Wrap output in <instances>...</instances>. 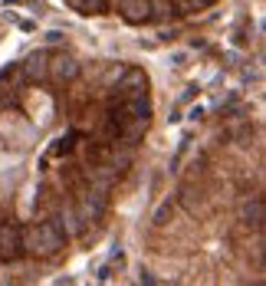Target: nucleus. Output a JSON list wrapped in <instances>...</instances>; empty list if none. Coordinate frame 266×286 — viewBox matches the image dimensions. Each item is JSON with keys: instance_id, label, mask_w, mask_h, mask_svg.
I'll list each match as a JSON object with an SVG mask.
<instances>
[{"instance_id": "obj_8", "label": "nucleus", "mask_w": 266, "mask_h": 286, "mask_svg": "<svg viewBox=\"0 0 266 286\" xmlns=\"http://www.w3.org/2000/svg\"><path fill=\"white\" fill-rule=\"evenodd\" d=\"M79 138H86V135H82L79 129H69L66 135H59V138H56V142L50 145V151H46V155H50V158H66V155H73V151H76V142H79Z\"/></svg>"}, {"instance_id": "obj_12", "label": "nucleus", "mask_w": 266, "mask_h": 286, "mask_svg": "<svg viewBox=\"0 0 266 286\" xmlns=\"http://www.w3.org/2000/svg\"><path fill=\"white\" fill-rule=\"evenodd\" d=\"M76 10H79V13H106L109 10V0H79Z\"/></svg>"}, {"instance_id": "obj_15", "label": "nucleus", "mask_w": 266, "mask_h": 286, "mask_svg": "<svg viewBox=\"0 0 266 286\" xmlns=\"http://www.w3.org/2000/svg\"><path fill=\"white\" fill-rule=\"evenodd\" d=\"M99 280H112V263H106V267L99 270Z\"/></svg>"}, {"instance_id": "obj_11", "label": "nucleus", "mask_w": 266, "mask_h": 286, "mask_svg": "<svg viewBox=\"0 0 266 286\" xmlns=\"http://www.w3.org/2000/svg\"><path fill=\"white\" fill-rule=\"evenodd\" d=\"M148 7H151V17H158V20L174 13V0H148Z\"/></svg>"}, {"instance_id": "obj_19", "label": "nucleus", "mask_w": 266, "mask_h": 286, "mask_svg": "<svg viewBox=\"0 0 266 286\" xmlns=\"http://www.w3.org/2000/svg\"><path fill=\"white\" fill-rule=\"evenodd\" d=\"M4 4H7V7H10V4H20V0H4Z\"/></svg>"}, {"instance_id": "obj_5", "label": "nucleus", "mask_w": 266, "mask_h": 286, "mask_svg": "<svg viewBox=\"0 0 266 286\" xmlns=\"http://www.w3.org/2000/svg\"><path fill=\"white\" fill-rule=\"evenodd\" d=\"M46 62H50V53H46V50L30 53V56L20 62V73H23V79H26V82H46Z\"/></svg>"}, {"instance_id": "obj_20", "label": "nucleus", "mask_w": 266, "mask_h": 286, "mask_svg": "<svg viewBox=\"0 0 266 286\" xmlns=\"http://www.w3.org/2000/svg\"><path fill=\"white\" fill-rule=\"evenodd\" d=\"M69 4H73V7H76V4H79V0H69Z\"/></svg>"}, {"instance_id": "obj_3", "label": "nucleus", "mask_w": 266, "mask_h": 286, "mask_svg": "<svg viewBox=\"0 0 266 286\" xmlns=\"http://www.w3.org/2000/svg\"><path fill=\"white\" fill-rule=\"evenodd\" d=\"M79 76V59L73 53H56V56L46 62V79H53L56 86H66Z\"/></svg>"}, {"instance_id": "obj_9", "label": "nucleus", "mask_w": 266, "mask_h": 286, "mask_svg": "<svg viewBox=\"0 0 266 286\" xmlns=\"http://www.w3.org/2000/svg\"><path fill=\"white\" fill-rule=\"evenodd\" d=\"M148 122H151V118H128V122H122V135H118V142H125V145L135 148V145L145 138V132H148Z\"/></svg>"}, {"instance_id": "obj_6", "label": "nucleus", "mask_w": 266, "mask_h": 286, "mask_svg": "<svg viewBox=\"0 0 266 286\" xmlns=\"http://www.w3.org/2000/svg\"><path fill=\"white\" fill-rule=\"evenodd\" d=\"M118 10H122V17L128 20V23H145V20H151L148 0H118Z\"/></svg>"}, {"instance_id": "obj_2", "label": "nucleus", "mask_w": 266, "mask_h": 286, "mask_svg": "<svg viewBox=\"0 0 266 286\" xmlns=\"http://www.w3.org/2000/svg\"><path fill=\"white\" fill-rule=\"evenodd\" d=\"M20 230H23V224H13V220L0 224V263H17L20 257H26Z\"/></svg>"}, {"instance_id": "obj_1", "label": "nucleus", "mask_w": 266, "mask_h": 286, "mask_svg": "<svg viewBox=\"0 0 266 286\" xmlns=\"http://www.w3.org/2000/svg\"><path fill=\"white\" fill-rule=\"evenodd\" d=\"M56 211H59V207H56ZM56 211L46 220H40V224L20 230V237H23V253H30V257H56L62 247H66L69 237H66V230H62L59 214Z\"/></svg>"}, {"instance_id": "obj_16", "label": "nucleus", "mask_w": 266, "mask_h": 286, "mask_svg": "<svg viewBox=\"0 0 266 286\" xmlns=\"http://www.w3.org/2000/svg\"><path fill=\"white\" fill-rule=\"evenodd\" d=\"M142 283H148V286H155L158 280H155V276H151V273H148V270H142Z\"/></svg>"}, {"instance_id": "obj_7", "label": "nucleus", "mask_w": 266, "mask_h": 286, "mask_svg": "<svg viewBox=\"0 0 266 286\" xmlns=\"http://www.w3.org/2000/svg\"><path fill=\"white\" fill-rule=\"evenodd\" d=\"M240 220L243 224H253L256 230H263V220H266V204H263V198L256 194L253 201H243V207H240Z\"/></svg>"}, {"instance_id": "obj_18", "label": "nucleus", "mask_w": 266, "mask_h": 286, "mask_svg": "<svg viewBox=\"0 0 266 286\" xmlns=\"http://www.w3.org/2000/svg\"><path fill=\"white\" fill-rule=\"evenodd\" d=\"M184 59H187L184 53H174V56H171V62H174V66H184Z\"/></svg>"}, {"instance_id": "obj_4", "label": "nucleus", "mask_w": 266, "mask_h": 286, "mask_svg": "<svg viewBox=\"0 0 266 286\" xmlns=\"http://www.w3.org/2000/svg\"><path fill=\"white\" fill-rule=\"evenodd\" d=\"M122 79H118V96H135V92H148V76H145V69H138V66H128V69H122Z\"/></svg>"}, {"instance_id": "obj_14", "label": "nucleus", "mask_w": 266, "mask_h": 286, "mask_svg": "<svg viewBox=\"0 0 266 286\" xmlns=\"http://www.w3.org/2000/svg\"><path fill=\"white\" fill-rule=\"evenodd\" d=\"M59 40H62L59 30H50V33H46V43H59Z\"/></svg>"}, {"instance_id": "obj_10", "label": "nucleus", "mask_w": 266, "mask_h": 286, "mask_svg": "<svg viewBox=\"0 0 266 286\" xmlns=\"http://www.w3.org/2000/svg\"><path fill=\"white\" fill-rule=\"evenodd\" d=\"M109 148H112V145H109ZM131 158H135V151H131V145H125L122 151H118V148H112V158H109V165H112V168H115V174H122V171H128Z\"/></svg>"}, {"instance_id": "obj_17", "label": "nucleus", "mask_w": 266, "mask_h": 286, "mask_svg": "<svg viewBox=\"0 0 266 286\" xmlns=\"http://www.w3.org/2000/svg\"><path fill=\"white\" fill-rule=\"evenodd\" d=\"M234 43H237V46H247V33L240 30V33H237V37H234Z\"/></svg>"}, {"instance_id": "obj_13", "label": "nucleus", "mask_w": 266, "mask_h": 286, "mask_svg": "<svg viewBox=\"0 0 266 286\" xmlns=\"http://www.w3.org/2000/svg\"><path fill=\"white\" fill-rule=\"evenodd\" d=\"M171 214H174V201L168 198L164 204L158 207V214H155V224H168V217H171Z\"/></svg>"}]
</instances>
